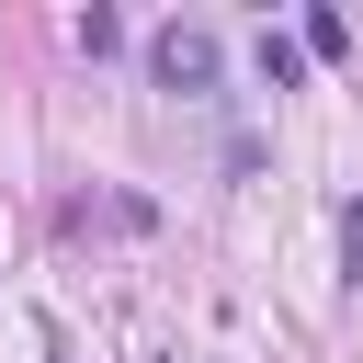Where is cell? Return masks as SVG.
Wrapping results in <instances>:
<instances>
[{
	"label": "cell",
	"mask_w": 363,
	"mask_h": 363,
	"mask_svg": "<svg viewBox=\"0 0 363 363\" xmlns=\"http://www.w3.org/2000/svg\"><path fill=\"white\" fill-rule=\"evenodd\" d=\"M216 68H227V45H216V23H159V45H147V79H159V91H182V102H204V91H216Z\"/></svg>",
	"instance_id": "cell-1"
},
{
	"label": "cell",
	"mask_w": 363,
	"mask_h": 363,
	"mask_svg": "<svg viewBox=\"0 0 363 363\" xmlns=\"http://www.w3.org/2000/svg\"><path fill=\"white\" fill-rule=\"evenodd\" d=\"M261 79H272V91H295V79H306V45H295V34H272V23H261Z\"/></svg>",
	"instance_id": "cell-2"
},
{
	"label": "cell",
	"mask_w": 363,
	"mask_h": 363,
	"mask_svg": "<svg viewBox=\"0 0 363 363\" xmlns=\"http://www.w3.org/2000/svg\"><path fill=\"white\" fill-rule=\"evenodd\" d=\"M295 45H306V57H329V68H340V57H352V23H340V11H306V34H295Z\"/></svg>",
	"instance_id": "cell-3"
},
{
	"label": "cell",
	"mask_w": 363,
	"mask_h": 363,
	"mask_svg": "<svg viewBox=\"0 0 363 363\" xmlns=\"http://www.w3.org/2000/svg\"><path fill=\"white\" fill-rule=\"evenodd\" d=\"M113 45H125V23H113V11L91 0V11H79V57H113Z\"/></svg>",
	"instance_id": "cell-4"
},
{
	"label": "cell",
	"mask_w": 363,
	"mask_h": 363,
	"mask_svg": "<svg viewBox=\"0 0 363 363\" xmlns=\"http://www.w3.org/2000/svg\"><path fill=\"white\" fill-rule=\"evenodd\" d=\"M340 261H352V284H363V204H340Z\"/></svg>",
	"instance_id": "cell-5"
}]
</instances>
